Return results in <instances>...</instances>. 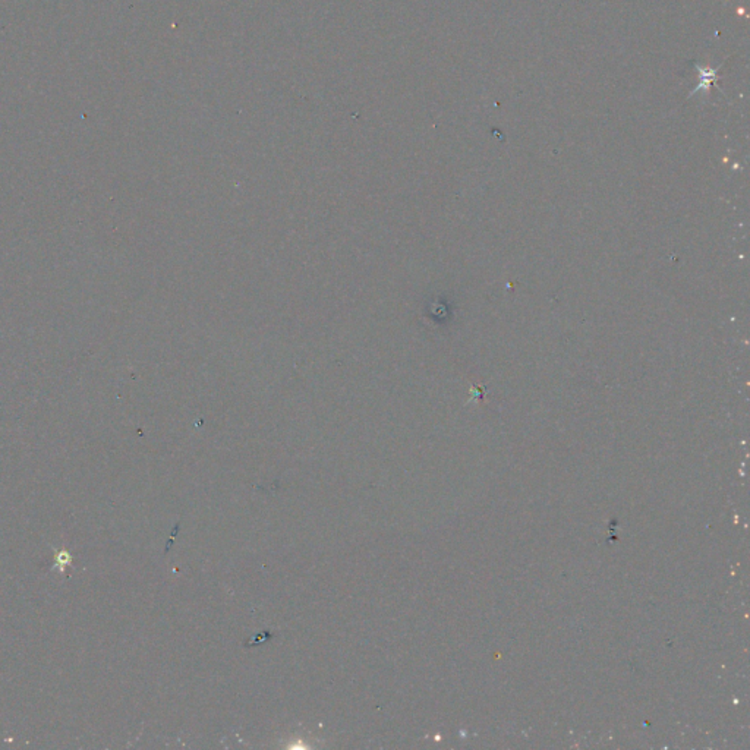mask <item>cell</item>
Returning <instances> with one entry per match:
<instances>
[{"instance_id": "6da1fadb", "label": "cell", "mask_w": 750, "mask_h": 750, "mask_svg": "<svg viewBox=\"0 0 750 750\" xmlns=\"http://www.w3.org/2000/svg\"><path fill=\"white\" fill-rule=\"evenodd\" d=\"M71 564V555L67 554L65 550L62 551H56V566L59 567V570L63 573L65 572V566Z\"/></svg>"}]
</instances>
